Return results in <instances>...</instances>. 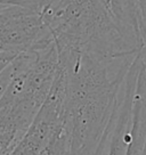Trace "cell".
I'll return each instance as SVG.
<instances>
[{
    "label": "cell",
    "instance_id": "obj_1",
    "mask_svg": "<svg viewBox=\"0 0 146 155\" xmlns=\"http://www.w3.org/2000/svg\"><path fill=\"white\" fill-rule=\"evenodd\" d=\"M66 78L61 66L45 102L9 155H41L62 127Z\"/></svg>",
    "mask_w": 146,
    "mask_h": 155
},
{
    "label": "cell",
    "instance_id": "obj_2",
    "mask_svg": "<svg viewBox=\"0 0 146 155\" xmlns=\"http://www.w3.org/2000/svg\"><path fill=\"white\" fill-rule=\"evenodd\" d=\"M143 64L141 56L138 54L134 58L130 68L128 70L126 75L127 86L123 102L121 108L118 110L117 116L114 120V127L112 130L111 143L108 145V153L107 155H124L127 147L131 138L130 132V123H131V110H132V95L136 87L137 75Z\"/></svg>",
    "mask_w": 146,
    "mask_h": 155
},
{
    "label": "cell",
    "instance_id": "obj_3",
    "mask_svg": "<svg viewBox=\"0 0 146 155\" xmlns=\"http://www.w3.org/2000/svg\"><path fill=\"white\" fill-rule=\"evenodd\" d=\"M13 61V59H12ZM10 61L9 63L6 65V68L0 72V97L4 94L5 89L7 88L8 83H9L10 79L14 74V65Z\"/></svg>",
    "mask_w": 146,
    "mask_h": 155
},
{
    "label": "cell",
    "instance_id": "obj_4",
    "mask_svg": "<svg viewBox=\"0 0 146 155\" xmlns=\"http://www.w3.org/2000/svg\"><path fill=\"white\" fill-rule=\"evenodd\" d=\"M12 59H0V72L6 68V65L9 63Z\"/></svg>",
    "mask_w": 146,
    "mask_h": 155
}]
</instances>
